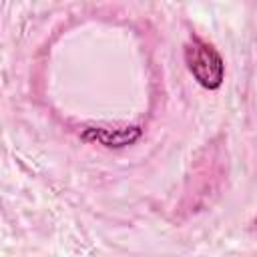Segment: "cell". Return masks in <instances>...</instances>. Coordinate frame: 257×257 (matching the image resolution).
Returning a JSON list of instances; mask_svg holds the SVG:
<instances>
[{
  "mask_svg": "<svg viewBox=\"0 0 257 257\" xmlns=\"http://www.w3.org/2000/svg\"><path fill=\"white\" fill-rule=\"evenodd\" d=\"M185 64L193 78L207 90H217L225 78V62L217 48L199 36H191L185 44Z\"/></svg>",
  "mask_w": 257,
  "mask_h": 257,
  "instance_id": "6da1fadb",
  "label": "cell"
},
{
  "mask_svg": "<svg viewBox=\"0 0 257 257\" xmlns=\"http://www.w3.org/2000/svg\"><path fill=\"white\" fill-rule=\"evenodd\" d=\"M139 137H141V126H124V128H116V131H110V128H86L82 133L84 141L94 139L104 147H116V149L133 145Z\"/></svg>",
  "mask_w": 257,
  "mask_h": 257,
  "instance_id": "7a4b0ae2",
  "label": "cell"
}]
</instances>
